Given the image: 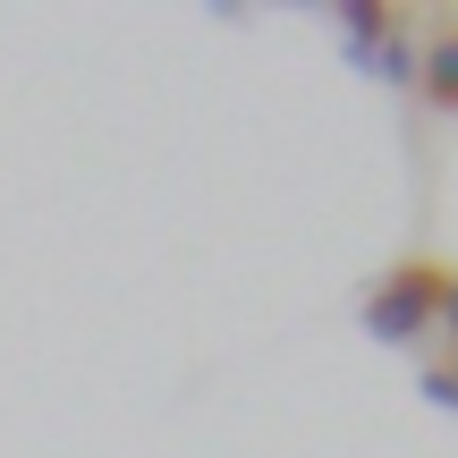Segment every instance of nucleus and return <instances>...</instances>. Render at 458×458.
I'll list each match as a JSON object with an SVG mask.
<instances>
[{"label":"nucleus","mask_w":458,"mask_h":458,"mask_svg":"<svg viewBox=\"0 0 458 458\" xmlns=\"http://www.w3.org/2000/svg\"><path fill=\"white\" fill-rule=\"evenodd\" d=\"M442 289H450L442 263H399V272H382L374 289H365V340L374 348H425L433 323H442Z\"/></svg>","instance_id":"1"},{"label":"nucleus","mask_w":458,"mask_h":458,"mask_svg":"<svg viewBox=\"0 0 458 458\" xmlns=\"http://www.w3.org/2000/svg\"><path fill=\"white\" fill-rule=\"evenodd\" d=\"M323 17H331V26L348 34V60H357V68H365V51H374L382 34L399 26V9H391V0H331Z\"/></svg>","instance_id":"2"},{"label":"nucleus","mask_w":458,"mask_h":458,"mask_svg":"<svg viewBox=\"0 0 458 458\" xmlns=\"http://www.w3.org/2000/svg\"><path fill=\"white\" fill-rule=\"evenodd\" d=\"M416 94H425L433 111H458V26L425 34V77H416Z\"/></svg>","instance_id":"3"},{"label":"nucleus","mask_w":458,"mask_h":458,"mask_svg":"<svg viewBox=\"0 0 458 458\" xmlns=\"http://www.w3.org/2000/svg\"><path fill=\"white\" fill-rule=\"evenodd\" d=\"M365 68H374L382 85H416V77H425V43H416V26H408V17H399V26L382 34L374 51H365Z\"/></svg>","instance_id":"4"},{"label":"nucleus","mask_w":458,"mask_h":458,"mask_svg":"<svg viewBox=\"0 0 458 458\" xmlns=\"http://www.w3.org/2000/svg\"><path fill=\"white\" fill-rule=\"evenodd\" d=\"M416 391H425V408L458 416V365H450V357H442V365H425V382H416Z\"/></svg>","instance_id":"5"},{"label":"nucleus","mask_w":458,"mask_h":458,"mask_svg":"<svg viewBox=\"0 0 458 458\" xmlns=\"http://www.w3.org/2000/svg\"><path fill=\"white\" fill-rule=\"evenodd\" d=\"M450 340V365H458V272H450V289H442V323H433Z\"/></svg>","instance_id":"6"}]
</instances>
